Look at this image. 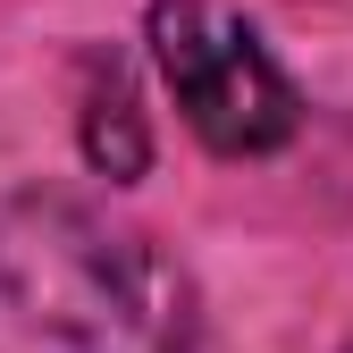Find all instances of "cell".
<instances>
[{
	"instance_id": "2",
	"label": "cell",
	"mask_w": 353,
	"mask_h": 353,
	"mask_svg": "<svg viewBox=\"0 0 353 353\" xmlns=\"http://www.w3.org/2000/svg\"><path fill=\"white\" fill-rule=\"evenodd\" d=\"M152 59L168 76L176 110H185V126L228 160L278 152L303 118L286 68L228 0H152Z\"/></svg>"
},
{
	"instance_id": "4",
	"label": "cell",
	"mask_w": 353,
	"mask_h": 353,
	"mask_svg": "<svg viewBox=\"0 0 353 353\" xmlns=\"http://www.w3.org/2000/svg\"><path fill=\"white\" fill-rule=\"evenodd\" d=\"M345 353H353V345H345Z\"/></svg>"
},
{
	"instance_id": "1",
	"label": "cell",
	"mask_w": 353,
	"mask_h": 353,
	"mask_svg": "<svg viewBox=\"0 0 353 353\" xmlns=\"http://www.w3.org/2000/svg\"><path fill=\"white\" fill-rule=\"evenodd\" d=\"M0 286L34 328L68 336L76 353H194L185 278L152 252V236L110 228L84 202H59V194L9 202Z\"/></svg>"
},
{
	"instance_id": "3",
	"label": "cell",
	"mask_w": 353,
	"mask_h": 353,
	"mask_svg": "<svg viewBox=\"0 0 353 353\" xmlns=\"http://www.w3.org/2000/svg\"><path fill=\"white\" fill-rule=\"evenodd\" d=\"M84 160L101 176H143L152 160V135H143V110H135V84H126L118 59H93L84 68Z\"/></svg>"
}]
</instances>
